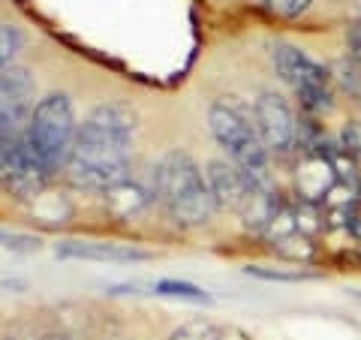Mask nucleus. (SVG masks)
Returning a JSON list of instances; mask_svg holds the SVG:
<instances>
[{
  "mask_svg": "<svg viewBox=\"0 0 361 340\" xmlns=\"http://www.w3.org/2000/svg\"><path fill=\"white\" fill-rule=\"evenodd\" d=\"M75 135H78L75 109L66 94H49L33 106V115L27 123V142L39 154L49 175L66 169L75 148Z\"/></svg>",
  "mask_w": 361,
  "mask_h": 340,
  "instance_id": "4",
  "label": "nucleus"
},
{
  "mask_svg": "<svg viewBox=\"0 0 361 340\" xmlns=\"http://www.w3.org/2000/svg\"><path fill=\"white\" fill-rule=\"evenodd\" d=\"M21 45H25V30L18 25H0V73L13 63V58L21 51Z\"/></svg>",
  "mask_w": 361,
  "mask_h": 340,
  "instance_id": "13",
  "label": "nucleus"
},
{
  "mask_svg": "<svg viewBox=\"0 0 361 340\" xmlns=\"http://www.w3.org/2000/svg\"><path fill=\"white\" fill-rule=\"evenodd\" d=\"M151 196L163 205L166 217L184 229L205 226L220 208L208 178L187 151H166L160 157V163L154 166Z\"/></svg>",
  "mask_w": 361,
  "mask_h": 340,
  "instance_id": "2",
  "label": "nucleus"
},
{
  "mask_svg": "<svg viewBox=\"0 0 361 340\" xmlns=\"http://www.w3.org/2000/svg\"><path fill=\"white\" fill-rule=\"evenodd\" d=\"M247 274L262 277V280H283V283H298V280H313L316 277L313 271H304V268L280 271V268H262V265H247Z\"/></svg>",
  "mask_w": 361,
  "mask_h": 340,
  "instance_id": "15",
  "label": "nucleus"
},
{
  "mask_svg": "<svg viewBox=\"0 0 361 340\" xmlns=\"http://www.w3.org/2000/svg\"><path fill=\"white\" fill-rule=\"evenodd\" d=\"M135 115L121 103H103L78 123L66 178L82 190H111L130 178Z\"/></svg>",
  "mask_w": 361,
  "mask_h": 340,
  "instance_id": "1",
  "label": "nucleus"
},
{
  "mask_svg": "<svg viewBox=\"0 0 361 340\" xmlns=\"http://www.w3.org/2000/svg\"><path fill=\"white\" fill-rule=\"evenodd\" d=\"M45 340H70V337H63V334H49Z\"/></svg>",
  "mask_w": 361,
  "mask_h": 340,
  "instance_id": "20",
  "label": "nucleus"
},
{
  "mask_svg": "<svg viewBox=\"0 0 361 340\" xmlns=\"http://www.w3.org/2000/svg\"><path fill=\"white\" fill-rule=\"evenodd\" d=\"M349 58L361 66V25L353 28V33H349Z\"/></svg>",
  "mask_w": 361,
  "mask_h": 340,
  "instance_id": "19",
  "label": "nucleus"
},
{
  "mask_svg": "<svg viewBox=\"0 0 361 340\" xmlns=\"http://www.w3.org/2000/svg\"><path fill=\"white\" fill-rule=\"evenodd\" d=\"M61 259H85V262H115V265H133V262H148L154 259L142 247L130 244H111V241H63L58 244Z\"/></svg>",
  "mask_w": 361,
  "mask_h": 340,
  "instance_id": "9",
  "label": "nucleus"
},
{
  "mask_svg": "<svg viewBox=\"0 0 361 340\" xmlns=\"http://www.w3.org/2000/svg\"><path fill=\"white\" fill-rule=\"evenodd\" d=\"M343 151L361 166V121L346 123V130H343Z\"/></svg>",
  "mask_w": 361,
  "mask_h": 340,
  "instance_id": "18",
  "label": "nucleus"
},
{
  "mask_svg": "<svg viewBox=\"0 0 361 340\" xmlns=\"http://www.w3.org/2000/svg\"><path fill=\"white\" fill-rule=\"evenodd\" d=\"M0 244H4L6 250L27 253V250H37V247H39V238H33V235H21V232H4V229H0Z\"/></svg>",
  "mask_w": 361,
  "mask_h": 340,
  "instance_id": "17",
  "label": "nucleus"
},
{
  "mask_svg": "<svg viewBox=\"0 0 361 340\" xmlns=\"http://www.w3.org/2000/svg\"><path fill=\"white\" fill-rule=\"evenodd\" d=\"M208 127L229 160L253 181V187L271 190V154L259 139L253 109L235 97H220L208 109Z\"/></svg>",
  "mask_w": 361,
  "mask_h": 340,
  "instance_id": "3",
  "label": "nucleus"
},
{
  "mask_svg": "<svg viewBox=\"0 0 361 340\" xmlns=\"http://www.w3.org/2000/svg\"><path fill=\"white\" fill-rule=\"evenodd\" d=\"M154 292L157 296H169V298H184V301H211L208 292L196 286V283H187V280H157L154 283Z\"/></svg>",
  "mask_w": 361,
  "mask_h": 340,
  "instance_id": "12",
  "label": "nucleus"
},
{
  "mask_svg": "<svg viewBox=\"0 0 361 340\" xmlns=\"http://www.w3.org/2000/svg\"><path fill=\"white\" fill-rule=\"evenodd\" d=\"M253 121L259 130V139H262L268 154L283 157L295 148L298 142V121L295 111L280 94H262L253 103Z\"/></svg>",
  "mask_w": 361,
  "mask_h": 340,
  "instance_id": "8",
  "label": "nucleus"
},
{
  "mask_svg": "<svg viewBox=\"0 0 361 340\" xmlns=\"http://www.w3.org/2000/svg\"><path fill=\"white\" fill-rule=\"evenodd\" d=\"M337 184V172L331 163V154L310 148L304 154V160L298 163V190L304 202H325V196L331 193V187Z\"/></svg>",
  "mask_w": 361,
  "mask_h": 340,
  "instance_id": "11",
  "label": "nucleus"
},
{
  "mask_svg": "<svg viewBox=\"0 0 361 340\" xmlns=\"http://www.w3.org/2000/svg\"><path fill=\"white\" fill-rule=\"evenodd\" d=\"M271 61H274L277 75L292 87V94L307 111H325L331 106V73L307 51L289 42H277L271 49Z\"/></svg>",
  "mask_w": 361,
  "mask_h": 340,
  "instance_id": "5",
  "label": "nucleus"
},
{
  "mask_svg": "<svg viewBox=\"0 0 361 340\" xmlns=\"http://www.w3.org/2000/svg\"><path fill=\"white\" fill-rule=\"evenodd\" d=\"M33 78L25 66H6L0 73V142L27 133L33 115Z\"/></svg>",
  "mask_w": 361,
  "mask_h": 340,
  "instance_id": "7",
  "label": "nucleus"
},
{
  "mask_svg": "<svg viewBox=\"0 0 361 340\" xmlns=\"http://www.w3.org/2000/svg\"><path fill=\"white\" fill-rule=\"evenodd\" d=\"M169 340H223V334L208 320H193V322H184L180 328H175Z\"/></svg>",
  "mask_w": 361,
  "mask_h": 340,
  "instance_id": "14",
  "label": "nucleus"
},
{
  "mask_svg": "<svg viewBox=\"0 0 361 340\" xmlns=\"http://www.w3.org/2000/svg\"><path fill=\"white\" fill-rule=\"evenodd\" d=\"M208 187L214 193V199H217V205L220 208H244V202L250 199V193L256 190L253 187V181L247 178L238 166H235L232 160L226 163V160H214L208 166Z\"/></svg>",
  "mask_w": 361,
  "mask_h": 340,
  "instance_id": "10",
  "label": "nucleus"
},
{
  "mask_svg": "<svg viewBox=\"0 0 361 340\" xmlns=\"http://www.w3.org/2000/svg\"><path fill=\"white\" fill-rule=\"evenodd\" d=\"M358 298H361V292H358Z\"/></svg>",
  "mask_w": 361,
  "mask_h": 340,
  "instance_id": "21",
  "label": "nucleus"
},
{
  "mask_svg": "<svg viewBox=\"0 0 361 340\" xmlns=\"http://www.w3.org/2000/svg\"><path fill=\"white\" fill-rule=\"evenodd\" d=\"M265 9L277 18H298L301 13H307L313 0H262Z\"/></svg>",
  "mask_w": 361,
  "mask_h": 340,
  "instance_id": "16",
  "label": "nucleus"
},
{
  "mask_svg": "<svg viewBox=\"0 0 361 340\" xmlns=\"http://www.w3.org/2000/svg\"><path fill=\"white\" fill-rule=\"evenodd\" d=\"M49 169L27 142V133L0 142V190L4 193L16 199H33L49 184Z\"/></svg>",
  "mask_w": 361,
  "mask_h": 340,
  "instance_id": "6",
  "label": "nucleus"
}]
</instances>
